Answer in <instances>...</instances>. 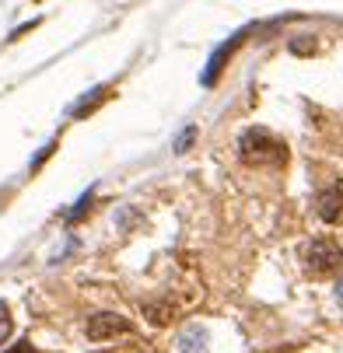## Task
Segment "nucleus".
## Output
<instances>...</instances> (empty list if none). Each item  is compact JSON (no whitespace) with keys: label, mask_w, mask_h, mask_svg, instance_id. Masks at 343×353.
Listing matches in <instances>:
<instances>
[{"label":"nucleus","mask_w":343,"mask_h":353,"mask_svg":"<svg viewBox=\"0 0 343 353\" xmlns=\"http://www.w3.org/2000/svg\"><path fill=\"white\" fill-rule=\"evenodd\" d=\"M238 150H242L245 165H277V161H284V147L266 130H245L242 140H238Z\"/></svg>","instance_id":"nucleus-2"},{"label":"nucleus","mask_w":343,"mask_h":353,"mask_svg":"<svg viewBox=\"0 0 343 353\" xmlns=\"http://www.w3.org/2000/svg\"><path fill=\"white\" fill-rule=\"evenodd\" d=\"M336 301H340V308H343V280L336 283Z\"/></svg>","instance_id":"nucleus-10"},{"label":"nucleus","mask_w":343,"mask_h":353,"mask_svg":"<svg viewBox=\"0 0 343 353\" xmlns=\"http://www.w3.org/2000/svg\"><path fill=\"white\" fill-rule=\"evenodd\" d=\"M130 329H133V325H130L123 315H112V312H102V315L88 319V336H91V339H109V336L130 332Z\"/></svg>","instance_id":"nucleus-4"},{"label":"nucleus","mask_w":343,"mask_h":353,"mask_svg":"<svg viewBox=\"0 0 343 353\" xmlns=\"http://www.w3.org/2000/svg\"><path fill=\"white\" fill-rule=\"evenodd\" d=\"M88 207H91V199H88V196H84V199H81V203H77V210H74V214H70V221H81V217H84V210H88Z\"/></svg>","instance_id":"nucleus-8"},{"label":"nucleus","mask_w":343,"mask_h":353,"mask_svg":"<svg viewBox=\"0 0 343 353\" xmlns=\"http://www.w3.org/2000/svg\"><path fill=\"white\" fill-rule=\"evenodd\" d=\"M302 266L308 276H329L333 270L343 266V248L333 238H315L302 248Z\"/></svg>","instance_id":"nucleus-1"},{"label":"nucleus","mask_w":343,"mask_h":353,"mask_svg":"<svg viewBox=\"0 0 343 353\" xmlns=\"http://www.w3.org/2000/svg\"><path fill=\"white\" fill-rule=\"evenodd\" d=\"M106 94H109V88H95V91H91V98H81V102L74 105V116H84V112H91L98 102H106Z\"/></svg>","instance_id":"nucleus-5"},{"label":"nucleus","mask_w":343,"mask_h":353,"mask_svg":"<svg viewBox=\"0 0 343 353\" xmlns=\"http://www.w3.org/2000/svg\"><path fill=\"white\" fill-rule=\"evenodd\" d=\"M315 207H319V217L326 224H336L343 217V182H329L319 196H315Z\"/></svg>","instance_id":"nucleus-3"},{"label":"nucleus","mask_w":343,"mask_h":353,"mask_svg":"<svg viewBox=\"0 0 343 353\" xmlns=\"http://www.w3.org/2000/svg\"><path fill=\"white\" fill-rule=\"evenodd\" d=\"M11 329H14V325H11V308L4 305V301H0V346H4V343H8V336H11Z\"/></svg>","instance_id":"nucleus-6"},{"label":"nucleus","mask_w":343,"mask_h":353,"mask_svg":"<svg viewBox=\"0 0 343 353\" xmlns=\"http://www.w3.org/2000/svg\"><path fill=\"white\" fill-rule=\"evenodd\" d=\"M8 353H39V350H32V343H18V346H11Z\"/></svg>","instance_id":"nucleus-9"},{"label":"nucleus","mask_w":343,"mask_h":353,"mask_svg":"<svg viewBox=\"0 0 343 353\" xmlns=\"http://www.w3.org/2000/svg\"><path fill=\"white\" fill-rule=\"evenodd\" d=\"M193 140H196V130L189 126V130H186V133H182V137L175 140V150H179V154H182V150H189V143H193Z\"/></svg>","instance_id":"nucleus-7"}]
</instances>
